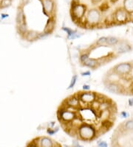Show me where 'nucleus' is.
Returning <instances> with one entry per match:
<instances>
[{
    "mask_svg": "<svg viewBox=\"0 0 133 147\" xmlns=\"http://www.w3.org/2000/svg\"><path fill=\"white\" fill-rule=\"evenodd\" d=\"M117 109L106 95L94 91H78L61 102L57 119L67 135L77 141L90 143L114 126Z\"/></svg>",
    "mask_w": 133,
    "mask_h": 147,
    "instance_id": "1",
    "label": "nucleus"
},
{
    "mask_svg": "<svg viewBox=\"0 0 133 147\" xmlns=\"http://www.w3.org/2000/svg\"><path fill=\"white\" fill-rule=\"evenodd\" d=\"M27 146H44V147H53L61 146L59 142L55 141L52 138L46 136H40L33 138L31 141L27 144Z\"/></svg>",
    "mask_w": 133,
    "mask_h": 147,
    "instance_id": "2",
    "label": "nucleus"
},
{
    "mask_svg": "<svg viewBox=\"0 0 133 147\" xmlns=\"http://www.w3.org/2000/svg\"><path fill=\"white\" fill-rule=\"evenodd\" d=\"M133 65L131 63H122L118 64L112 67L110 70H109V73L115 74L118 76H122L130 73L132 71Z\"/></svg>",
    "mask_w": 133,
    "mask_h": 147,
    "instance_id": "3",
    "label": "nucleus"
},
{
    "mask_svg": "<svg viewBox=\"0 0 133 147\" xmlns=\"http://www.w3.org/2000/svg\"><path fill=\"white\" fill-rule=\"evenodd\" d=\"M117 51L119 54L129 52L132 50V46L130 44L126 41H120L116 46Z\"/></svg>",
    "mask_w": 133,
    "mask_h": 147,
    "instance_id": "4",
    "label": "nucleus"
},
{
    "mask_svg": "<svg viewBox=\"0 0 133 147\" xmlns=\"http://www.w3.org/2000/svg\"><path fill=\"white\" fill-rule=\"evenodd\" d=\"M119 42H120V40L118 39L117 37H115V36H108L107 39H106V44L112 45V46L117 45L119 43Z\"/></svg>",
    "mask_w": 133,
    "mask_h": 147,
    "instance_id": "5",
    "label": "nucleus"
},
{
    "mask_svg": "<svg viewBox=\"0 0 133 147\" xmlns=\"http://www.w3.org/2000/svg\"><path fill=\"white\" fill-rule=\"evenodd\" d=\"M121 126L122 129H126V130H133V119L124 122L121 126Z\"/></svg>",
    "mask_w": 133,
    "mask_h": 147,
    "instance_id": "6",
    "label": "nucleus"
},
{
    "mask_svg": "<svg viewBox=\"0 0 133 147\" xmlns=\"http://www.w3.org/2000/svg\"><path fill=\"white\" fill-rule=\"evenodd\" d=\"M12 0H1L0 2V9L7 8L11 5Z\"/></svg>",
    "mask_w": 133,
    "mask_h": 147,
    "instance_id": "7",
    "label": "nucleus"
},
{
    "mask_svg": "<svg viewBox=\"0 0 133 147\" xmlns=\"http://www.w3.org/2000/svg\"><path fill=\"white\" fill-rule=\"evenodd\" d=\"M77 80H78V76L77 75L73 76V77H72V80H71L70 84V86H69V87L68 88V89H71V88H73V87H74L75 84L76 83Z\"/></svg>",
    "mask_w": 133,
    "mask_h": 147,
    "instance_id": "8",
    "label": "nucleus"
},
{
    "mask_svg": "<svg viewBox=\"0 0 133 147\" xmlns=\"http://www.w3.org/2000/svg\"><path fill=\"white\" fill-rule=\"evenodd\" d=\"M63 30H64V31H66V32H67V34H68V37H69V36H72L73 34H76V33H77L76 31H73L72 29L68 28H63Z\"/></svg>",
    "mask_w": 133,
    "mask_h": 147,
    "instance_id": "9",
    "label": "nucleus"
},
{
    "mask_svg": "<svg viewBox=\"0 0 133 147\" xmlns=\"http://www.w3.org/2000/svg\"><path fill=\"white\" fill-rule=\"evenodd\" d=\"M58 131H59V127L55 128V129H51V128H48L47 130V134H49V135H54V134L56 133Z\"/></svg>",
    "mask_w": 133,
    "mask_h": 147,
    "instance_id": "10",
    "label": "nucleus"
},
{
    "mask_svg": "<svg viewBox=\"0 0 133 147\" xmlns=\"http://www.w3.org/2000/svg\"><path fill=\"white\" fill-rule=\"evenodd\" d=\"M72 1H73V0H72ZM101 1H102V0H90V2L91 7L96 5H98V3H100ZM76 2H77V1H76ZM83 5H84V4H83ZM84 7H86V6L84 5Z\"/></svg>",
    "mask_w": 133,
    "mask_h": 147,
    "instance_id": "11",
    "label": "nucleus"
},
{
    "mask_svg": "<svg viewBox=\"0 0 133 147\" xmlns=\"http://www.w3.org/2000/svg\"><path fill=\"white\" fill-rule=\"evenodd\" d=\"M98 146H104V147L107 146V144H106L105 141L98 142Z\"/></svg>",
    "mask_w": 133,
    "mask_h": 147,
    "instance_id": "12",
    "label": "nucleus"
},
{
    "mask_svg": "<svg viewBox=\"0 0 133 147\" xmlns=\"http://www.w3.org/2000/svg\"><path fill=\"white\" fill-rule=\"evenodd\" d=\"M121 117H124V118H126V117H127L128 116H129V115H128L127 112H126V111H122L121 113Z\"/></svg>",
    "mask_w": 133,
    "mask_h": 147,
    "instance_id": "13",
    "label": "nucleus"
},
{
    "mask_svg": "<svg viewBox=\"0 0 133 147\" xmlns=\"http://www.w3.org/2000/svg\"><path fill=\"white\" fill-rule=\"evenodd\" d=\"M130 95H133V82L131 83L130 86V92H129Z\"/></svg>",
    "mask_w": 133,
    "mask_h": 147,
    "instance_id": "14",
    "label": "nucleus"
},
{
    "mask_svg": "<svg viewBox=\"0 0 133 147\" xmlns=\"http://www.w3.org/2000/svg\"><path fill=\"white\" fill-rule=\"evenodd\" d=\"M8 16H9L8 14H6V13H2V14H1V19H2V20H4V19L8 18Z\"/></svg>",
    "mask_w": 133,
    "mask_h": 147,
    "instance_id": "15",
    "label": "nucleus"
},
{
    "mask_svg": "<svg viewBox=\"0 0 133 147\" xmlns=\"http://www.w3.org/2000/svg\"><path fill=\"white\" fill-rule=\"evenodd\" d=\"M83 89L84 90H87V91H88V90L90 89V86H88V85H84V86H83Z\"/></svg>",
    "mask_w": 133,
    "mask_h": 147,
    "instance_id": "16",
    "label": "nucleus"
},
{
    "mask_svg": "<svg viewBox=\"0 0 133 147\" xmlns=\"http://www.w3.org/2000/svg\"><path fill=\"white\" fill-rule=\"evenodd\" d=\"M82 76H89L90 75V71H87L84 72V73H82Z\"/></svg>",
    "mask_w": 133,
    "mask_h": 147,
    "instance_id": "17",
    "label": "nucleus"
},
{
    "mask_svg": "<svg viewBox=\"0 0 133 147\" xmlns=\"http://www.w3.org/2000/svg\"><path fill=\"white\" fill-rule=\"evenodd\" d=\"M129 105L130 106H133V98L129 100Z\"/></svg>",
    "mask_w": 133,
    "mask_h": 147,
    "instance_id": "18",
    "label": "nucleus"
},
{
    "mask_svg": "<svg viewBox=\"0 0 133 147\" xmlns=\"http://www.w3.org/2000/svg\"><path fill=\"white\" fill-rule=\"evenodd\" d=\"M110 2H111V3L112 4V5H114V4L117 3V2H118L119 0H110Z\"/></svg>",
    "mask_w": 133,
    "mask_h": 147,
    "instance_id": "19",
    "label": "nucleus"
}]
</instances>
